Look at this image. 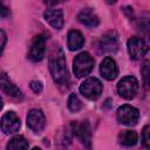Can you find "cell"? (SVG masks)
Returning <instances> with one entry per match:
<instances>
[{
    "label": "cell",
    "mask_w": 150,
    "mask_h": 150,
    "mask_svg": "<svg viewBox=\"0 0 150 150\" xmlns=\"http://www.w3.org/2000/svg\"><path fill=\"white\" fill-rule=\"evenodd\" d=\"M49 70L52 74V77L56 84L60 87H68L69 79H68V71L66 66V59L64 53L60 46H56L53 48L49 55Z\"/></svg>",
    "instance_id": "1"
},
{
    "label": "cell",
    "mask_w": 150,
    "mask_h": 150,
    "mask_svg": "<svg viewBox=\"0 0 150 150\" xmlns=\"http://www.w3.org/2000/svg\"><path fill=\"white\" fill-rule=\"evenodd\" d=\"M94 59L88 52H82L75 56L73 61V70L77 77L87 76L94 68Z\"/></svg>",
    "instance_id": "2"
},
{
    "label": "cell",
    "mask_w": 150,
    "mask_h": 150,
    "mask_svg": "<svg viewBox=\"0 0 150 150\" xmlns=\"http://www.w3.org/2000/svg\"><path fill=\"white\" fill-rule=\"evenodd\" d=\"M102 90H103V86L101 81L96 77H88L80 86V93L90 101L97 100L101 96Z\"/></svg>",
    "instance_id": "3"
},
{
    "label": "cell",
    "mask_w": 150,
    "mask_h": 150,
    "mask_svg": "<svg viewBox=\"0 0 150 150\" xmlns=\"http://www.w3.org/2000/svg\"><path fill=\"white\" fill-rule=\"evenodd\" d=\"M138 81L134 76H125L117 83V93L120 96L127 100H131L136 96L138 91Z\"/></svg>",
    "instance_id": "4"
},
{
    "label": "cell",
    "mask_w": 150,
    "mask_h": 150,
    "mask_svg": "<svg viewBox=\"0 0 150 150\" xmlns=\"http://www.w3.org/2000/svg\"><path fill=\"white\" fill-rule=\"evenodd\" d=\"M116 118L121 124L124 125H135L138 122L139 118V111L135 107H131L129 104L121 105L116 111Z\"/></svg>",
    "instance_id": "5"
},
{
    "label": "cell",
    "mask_w": 150,
    "mask_h": 150,
    "mask_svg": "<svg viewBox=\"0 0 150 150\" xmlns=\"http://www.w3.org/2000/svg\"><path fill=\"white\" fill-rule=\"evenodd\" d=\"M71 130L74 135L84 144L87 145L88 149H90V143H91V129L89 122L86 121H73L71 124Z\"/></svg>",
    "instance_id": "6"
},
{
    "label": "cell",
    "mask_w": 150,
    "mask_h": 150,
    "mask_svg": "<svg viewBox=\"0 0 150 150\" xmlns=\"http://www.w3.org/2000/svg\"><path fill=\"white\" fill-rule=\"evenodd\" d=\"M45 50H46V39L42 34H39L33 38L29 45L28 59L33 62L41 61L45 56Z\"/></svg>",
    "instance_id": "7"
},
{
    "label": "cell",
    "mask_w": 150,
    "mask_h": 150,
    "mask_svg": "<svg viewBox=\"0 0 150 150\" xmlns=\"http://www.w3.org/2000/svg\"><path fill=\"white\" fill-rule=\"evenodd\" d=\"M127 48H128V53H129L130 57L134 60L142 59L149 50L146 42L142 38H136V36L128 40Z\"/></svg>",
    "instance_id": "8"
},
{
    "label": "cell",
    "mask_w": 150,
    "mask_h": 150,
    "mask_svg": "<svg viewBox=\"0 0 150 150\" xmlns=\"http://www.w3.org/2000/svg\"><path fill=\"white\" fill-rule=\"evenodd\" d=\"M27 125L36 134H40L46 127V117L41 109H30L27 114Z\"/></svg>",
    "instance_id": "9"
},
{
    "label": "cell",
    "mask_w": 150,
    "mask_h": 150,
    "mask_svg": "<svg viewBox=\"0 0 150 150\" xmlns=\"http://www.w3.org/2000/svg\"><path fill=\"white\" fill-rule=\"evenodd\" d=\"M20 118L14 111H7L1 117V130L4 134H14L20 129Z\"/></svg>",
    "instance_id": "10"
},
{
    "label": "cell",
    "mask_w": 150,
    "mask_h": 150,
    "mask_svg": "<svg viewBox=\"0 0 150 150\" xmlns=\"http://www.w3.org/2000/svg\"><path fill=\"white\" fill-rule=\"evenodd\" d=\"M98 48L102 53H115L118 48V38L116 32L105 33L98 42Z\"/></svg>",
    "instance_id": "11"
},
{
    "label": "cell",
    "mask_w": 150,
    "mask_h": 150,
    "mask_svg": "<svg viewBox=\"0 0 150 150\" xmlns=\"http://www.w3.org/2000/svg\"><path fill=\"white\" fill-rule=\"evenodd\" d=\"M100 73L102 75V77H104L108 81L115 80L118 75V68H117L115 60L110 56L104 57L100 66Z\"/></svg>",
    "instance_id": "12"
},
{
    "label": "cell",
    "mask_w": 150,
    "mask_h": 150,
    "mask_svg": "<svg viewBox=\"0 0 150 150\" xmlns=\"http://www.w3.org/2000/svg\"><path fill=\"white\" fill-rule=\"evenodd\" d=\"M43 18L54 29L60 30L63 27V12H62V9H56V8L47 9L43 14Z\"/></svg>",
    "instance_id": "13"
},
{
    "label": "cell",
    "mask_w": 150,
    "mask_h": 150,
    "mask_svg": "<svg viewBox=\"0 0 150 150\" xmlns=\"http://www.w3.org/2000/svg\"><path fill=\"white\" fill-rule=\"evenodd\" d=\"M0 83H1V89L2 91L8 95L9 97L14 98V100H21L22 98V93L21 90L8 79V76L2 73L1 74V80H0Z\"/></svg>",
    "instance_id": "14"
},
{
    "label": "cell",
    "mask_w": 150,
    "mask_h": 150,
    "mask_svg": "<svg viewBox=\"0 0 150 150\" xmlns=\"http://www.w3.org/2000/svg\"><path fill=\"white\" fill-rule=\"evenodd\" d=\"M77 20H79L82 25L87 26L88 28H94V27H96V26L100 23L98 16L95 14V12H94L91 8H83V9L79 13Z\"/></svg>",
    "instance_id": "15"
},
{
    "label": "cell",
    "mask_w": 150,
    "mask_h": 150,
    "mask_svg": "<svg viewBox=\"0 0 150 150\" xmlns=\"http://www.w3.org/2000/svg\"><path fill=\"white\" fill-rule=\"evenodd\" d=\"M67 45H68V48L70 50H77V49L82 48V46L84 45V38L81 34V32L76 30V29L70 30L68 33Z\"/></svg>",
    "instance_id": "16"
},
{
    "label": "cell",
    "mask_w": 150,
    "mask_h": 150,
    "mask_svg": "<svg viewBox=\"0 0 150 150\" xmlns=\"http://www.w3.org/2000/svg\"><path fill=\"white\" fill-rule=\"evenodd\" d=\"M137 28L139 33L150 41V12L142 13L137 19Z\"/></svg>",
    "instance_id": "17"
},
{
    "label": "cell",
    "mask_w": 150,
    "mask_h": 150,
    "mask_svg": "<svg viewBox=\"0 0 150 150\" xmlns=\"http://www.w3.org/2000/svg\"><path fill=\"white\" fill-rule=\"evenodd\" d=\"M118 141L124 146H134L138 141V136L134 130H123L118 135Z\"/></svg>",
    "instance_id": "18"
},
{
    "label": "cell",
    "mask_w": 150,
    "mask_h": 150,
    "mask_svg": "<svg viewBox=\"0 0 150 150\" xmlns=\"http://www.w3.org/2000/svg\"><path fill=\"white\" fill-rule=\"evenodd\" d=\"M7 150H28V142L23 136H14L6 146Z\"/></svg>",
    "instance_id": "19"
},
{
    "label": "cell",
    "mask_w": 150,
    "mask_h": 150,
    "mask_svg": "<svg viewBox=\"0 0 150 150\" xmlns=\"http://www.w3.org/2000/svg\"><path fill=\"white\" fill-rule=\"evenodd\" d=\"M141 74L143 79V86L145 89L150 88V61L145 60L141 67Z\"/></svg>",
    "instance_id": "20"
},
{
    "label": "cell",
    "mask_w": 150,
    "mask_h": 150,
    "mask_svg": "<svg viewBox=\"0 0 150 150\" xmlns=\"http://www.w3.org/2000/svg\"><path fill=\"white\" fill-rule=\"evenodd\" d=\"M68 109L73 112H76L79 110L82 109V102L79 98V96L76 94H70L69 98H68Z\"/></svg>",
    "instance_id": "21"
},
{
    "label": "cell",
    "mask_w": 150,
    "mask_h": 150,
    "mask_svg": "<svg viewBox=\"0 0 150 150\" xmlns=\"http://www.w3.org/2000/svg\"><path fill=\"white\" fill-rule=\"evenodd\" d=\"M142 144L146 150H150V125H145L142 130Z\"/></svg>",
    "instance_id": "22"
},
{
    "label": "cell",
    "mask_w": 150,
    "mask_h": 150,
    "mask_svg": "<svg viewBox=\"0 0 150 150\" xmlns=\"http://www.w3.org/2000/svg\"><path fill=\"white\" fill-rule=\"evenodd\" d=\"M30 88H32V90L34 93L40 94L42 91V89H43V86H42V83L40 81H32L30 82Z\"/></svg>",
    "instance_id": "23"
},
{
    "label": "cell",
    "mask_w": 150,
    "mask_h": 150,
    "mask_svg": "<svg viewBox=\"0 0 150 150\" xmlns=\"http://www.w3.org/2000/svg\"><path fill=\"white\" fill-rule=\"evenodd\" d=\"M0 33H1V40H2V43H1V52H4L5 45H6V34H5L4 30H1Z\"/></svg>",
    "instance_id": "24"
},
{
    "label": "cell",
    "mask_w": 150,
    "mask_h": 150,
    "mask_svg": "<svg viewBox=\"0 0 150 150\" xmlns=\"http://www.w3.org/2000/svg\"><path fill=\"white\" fill-rule=\"evenodd\" d=\"M7 14H8V9H7V7H5L4 5H1V18L5 19V18L7 16Z\"/></svg>",
    "instance_id": "25"
},
{
    "label": "cell",
    "mask_w": 150,
    "mask_h": 150,
    "mask_svg": "<svg viewBox=\"0 0 150 150\" xmlns=\"http://www.w3.org/2000/svg\"><path fill=\"white\" fill-rule=\"evenodd\" d=\"M32 150H41V149H40V148H36V146H35V148H33Z\"/></svg>",
    "instance_id": "26"
}]
</instances>
